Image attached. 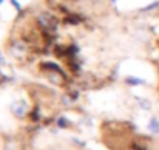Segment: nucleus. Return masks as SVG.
<instances>
[{"mask_svg": "<svg viewBox=\"0 0 159 150\" xmlns=\"http://www.w3.org/2000/svg\"><path fill=\"white\" fill-rule=\"evenodd\" d=\"M11 110H12V113H14L16 116L23 118L25 113H26V110H28V105H26L23 101H20V102H14V104L11 105Z\"/></svg>", "mask_w": 159, "mask_h": 150, "instance_id": "1", "label": "nucleus"}, {"mask_svg": "<svg viewBox=\"0 0 159 150\" xmlns=\"http://www.w3.org/2000/svg\"><path fill=\"white\" fill-rule=\"evenodd\" d=\"M148 130H150L152 133H159V121H158V118H152V119L148 121Z\"/></svg>", "mask_w": 159, "mask_h": 150, "instance_id": "2", "label": "nucleus"}, {"mask_svg": "<svg viewBox=\"0 0 159 150\" xmlns=\"http://www.w3.org/2000/svg\"><path fill=\"white\" fill-rule=\"evenodd\" d=\"M39 23H40L43 28H47V30L53 26V22H51V19H50L48 16H40V17H39Z\"/></svg>", "mask_w": 159, "mask_h": 150, "instance_id": "3", "label": "nucleus"}, {"mask_svg": "<svg viewBox=\"0 0 159 150\" xmlns=\"http://www.w3.org/2000/svg\"><path fill=\"white\" fill-rule=\"evenodd\" d=\"M127 84H130V85H142L144 81L139 79V77H133V76H130V77H127Z\"/></svg>", "mask_w": 159, "mask_h": 150, "instance_id": "4", "label": "nucleus"}, {"mask_svg": "<svg viewBox=\"0 0 159 150\" xmlns=\"http://www.w3.org/2000/svg\"><path fill=\"white\" fill-rule=\"evenodd\" d=\"M136 101H138V104H139L144 110H150V108H152V104H150L148 101L142 99V98H136Z\"/></svg>", "mask_w": 159, "mask_h": 150, "instance_id": "5", "label": "nucleus"}, {"mask_svg": "<svg viewBox=\"0 0 159 150\" xmlns=\"http://www.w3.org/2000/svg\"><path fill=\"white\" fill-rule=\"evenodd\" d=\"M66 124H68V122H66V119H63V118H60V119H59V125H60V127H63V125H66Z\"/></svg>", "mask_w": 159, "mask_h": 150, "instance_id": "6", "label": "nucleus"}, {"mask_svg": "<svg viewBox=\"0 0 159 150\" xmlns=\"http://www.w3.org/2000/svg\"><path fill=\"white\" fill-rule=\"evenodd\" d=\"M2 62H3V59H2V57H0V63H2Z\"/></svg>", "mask_w": 159, "mask_h": 150, "instance_id": "7", "label": "nucleus"}, {"mask_svg": "<svg viewBox=\"0 0 159 150\" xmlns=\"http://www.w3.org/2000/svg\"><path fill=\"white\" fill-rule=\"evenodd\" d=\"M0 3H2V0H0Z\"/></svg>", "mask_w": 159, "mask_h": 150, "instance_id": "8", "label": "nucleus"}]
</instances>
